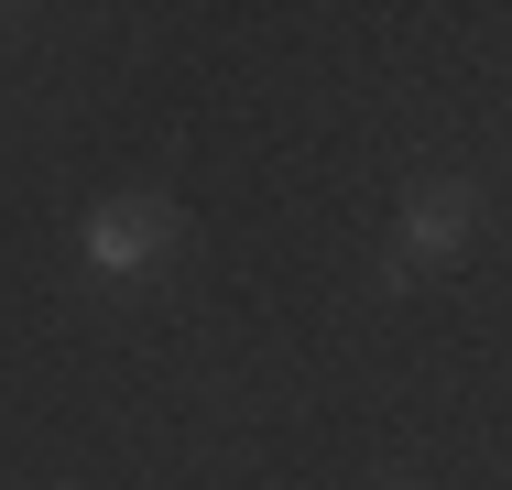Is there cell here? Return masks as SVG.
I'll list each match as a JSON object with an SVG mask.
<instances>
[{"label": "cell", "instance_id": "1", "mask_svg": "<svg viewBox=\"0 0 512 490\" xmlns=\"http://www.w3.org/2000/svg\"><path fill=\"white\" fill-rule=\"evenodd\" d=\"M164 251H175V207H164V196H109V207H88V218H77V262H88L99 284L153 273Z\"/></svg>", "mask_w": 512, "mask_h": 490}, {"label": "cell", "instance_id": "2", "mask_svg": "<svg viewBox=\"0 0 512 490\" xmlns=\"http://www.w3.org/2000/svg\"><path fill=\"white\" fill-rule=\"evenodd\" d=\"M458 251H469V186L436 175V186L404 196V240L382 251V294H404L414 273H436V262H458Z\"/></svg>", "mask_w": 512, "mask_h": 490}]
</instances>
